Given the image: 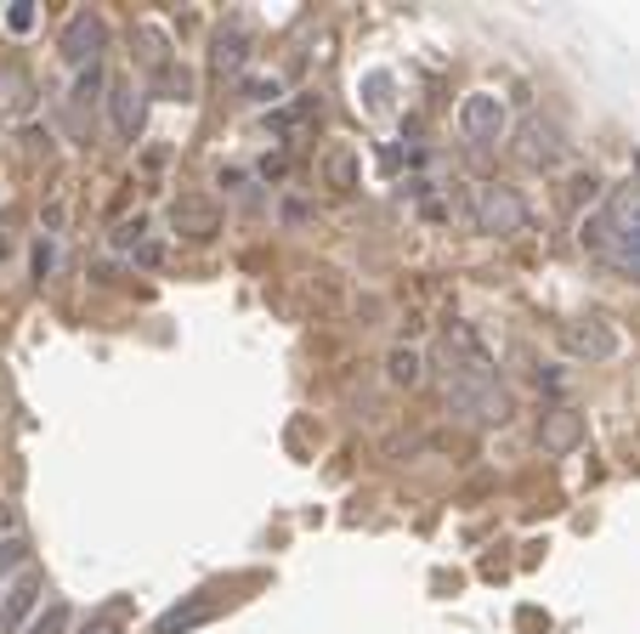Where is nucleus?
Returning a JSON list of instances; mask_svg holds the SVG:
<instances>
[{
  "label": "nucleus",
  "instance_id": "f257e3e1",
  "mask_svg": "<svg viewBox=\"0 0 640 634\" xmlns=\"http://www.w3.org/2000/svg\"><path fill=\"white\" fill-rule=\"evenodd\" d=\"M578 244L589 255H601L607 266L640 277V198L634 193H618L607 210H595L578 221Z\"/></svg>",
  "mask_w": 640,
  "mask_h": 634
},
{
  "label": "nucleus",
  "instance_id": "f03ea898",
  "mask_svg": "<svg viewBox=\"0 0 640 634\" xmlns=\"http://www.w3.org/2000/svg\"><path fill=\"white\" fill-rule=\"evenodd\" d=\"M443 396H448V408L465 419V425H505L516 414L510 403V391L493 380V374H470V369H448L443 380Z\"/></svg>",
  "mask_w": 640,
  "mask_h": 634
},
{
  "label": "nucleus",
  "instance_id": "7ed1b4c3",
  "mask_svg": "<svg viewBox=\"0 0 640 634\" xmlns=\"http://www.w3.org/2000/svg\"><path fill=\"white\" fill-rule=\"evenodd\" d=\"M470 216H476V227L482 232H493V238H516L528 227V198L516 193V187H505V182H482L470 193Z\"/></svg>",
  "mask_w": 640,
  "mask_h": 634
},
{
  "label": "nucleus",
  "instance_id": "20e7f679",
  "mask_svg": "<svg viewBox=\"0 0 640 634\" xmlns=\"http://www.w3.org/2000/svg\"><path fill=\"white\" fill-rule=\"evenodd\" d=\"M516 158H522L528 171H555V165L567 158L562 125H555V119H544V113L522 119V125H516Z\"/></svg>",
  "mask_w": 640,
  "mask_h": 634
},
{
  "label": "nucleus",
  "instance_id": "39448f33",
  "mask_svg": "<svg viewBox=\"0 0 640 634\" xmlns=\"http://www.w3.org/2000/svg\"><path fill=\"white\" fill-rule=\"evenodd\" d=\"M505 125H510L505 97H493V91H470V97L459 102V136H465L470 147H493V142L505 136Z\"/></svg>",
  "mask_w": 640,
  "mask_h": 634
},
{
  "label": "nucleus",
  "instance_id": "423d86ee",
  "mask_svg": "<svg viewBox=\"0 0 640 634\" xmlns=\"http://www.w3.org/2000/svg\"><path fill=\"white\" fill-rule=\"evenodd\" d=\"M562 351L578 357V363H607L618 351V329L607 317H573V324H562Z\"/></svg>",
  "mask_w": 640,
  "mask_h": 634
},
{
  "label": "nucleus",
  "instance_id": "0eeeda50",
  "mask_svg": "<svg viewBox=\"0 0 640 634\" xmlns=\"http://www.w3.org/2000/svg\"><path fill=\"white\" fill-rule=\"evenodd\" d=\"M171 227L182 232V238H216L221 232V210H216V198H205V193H182L176 205H171Z\"/></svg>",
  "mask_w": 640,
  "mask_h": 634
},
{
  "label": "nucleus",
  "instance_id": "6e6552de",
  "mask_svg": "<svg viewBox=\"0 0 640 634\" xmlns=\"http://www.w3.org/2000/svg\"><path fill=\"white\" fill-rule=\"evenodd\" d=\"M57 52H63V63H74V68H97V52H102V23H97L91 12H74V18H68V29H63V40H57Z\"/></svg>",
  "mask_w": 640,
  "mask_h": 634
},
{
  "label": "nucleus",
  "instance_id": "1a4fd4ad",
  "mask_svg": "<svg viewBox=\"0 0 640 634\" xmlns=\"http://www.w3.org/2000/svg\"><path fill=\"white\" fill-rule=\"evenodd\" d=\"M584 442V414L578 408H544V419H539V448L544 453H555V459H562V453H573Z\"/></svg>",
  "mask_w": 640,
  "mask_h": 634
},
{
  "label": "nucleus",
  "instance_id": "9d476101",
  "mask_svg": "<svg viewBox=\"0 0 640 634\" xmlns=\"http://www.w3.org/2000/svg\"><path fill=\"white\" fill-rule=\"evenodd\" d=\"M142 91L131 86V79H119V86H108V113H113V131L126 136V142H137L142 136Z\"/></svg>",
  "mask_w": 640,
  "mask_h": 634
},
{
  "label": "nucleus",
  "instance_id": "9b49d317",
  "mask_svg": "<svg viewBox=\"0 0 640 634\" xmlns=\"http://www.w3.org/2000/svg\"><path fill=\"white\" fill-rule=\"evenodd\" d=\"M317 176H324V187H335V193H357L364 165H357V153L346 142H335V147H324V158H317Z\"/></svg>",
  "mask_w": 640,
  "mask_h": 634
},
{
  "label": "nucleus",
  "instance_id": "f8f14e48",
  "mask_svg": "<svg viewBox=\"0 0 640 634\" xmlns=\"http://www.w3.org/2000/svg\"><path fill=\"white\" fill-rule=\"evenodd\" d=\"M250 46H256V40H250V29H221V34H216V52H210V63H216L221 74H238V68L250 63Z\"/></svg>",
  "mask_w": 640,
  "mask_h": 634
},
{
  "label": "nucleus",
  "instance_id": "ddd939ff",
  "mask_svg": "<svg viewBox=\"0 0 640 634\" xmlns=\"http://www.w3.org/2000/svg\"><path fill=\"white\" fill-rule=\"evenodd\" d=\"M210 612H216V601H210V594H198V601H187V606H171L165 617L153 623V634H187V628L205 623Z\"/></svg>",
  "mask_w": 640,
  "mask_h": 634
},
{
  "label": "nucleus",
  "instance_id": "4468645a",
  "mask_svg": "<svg viewBox=\"0 0 640 634\" xmlns=\"http://www.w3.org/2000/svg\"><path fill=\"white\" fill-rule=\"evenodd\" d=\"M34 606H40V583H34V578L12 583V589H7V601H0V628H18Z\"/></svg>",
  "mask_w": 640,
  "mask_h": 634
},
{
  "label": "nucleus",
  "instance_id": "2eb2a0df",
  "mask_svg": "<svg viewBox=\"0 0 640 634\" xmlns=\"http://www.w3.org/2000/svg\"><path fill=\"white\" fill-rule=\"evenodd\" d=\"M386 380H391V385H420V380H425V357H420L414 346H397V351L386 357Z\"/></svg>",
  "mask_w": 640,
  "mask_h": 634
},
{
  "label": "nucleus",
  "instance_id": "dca6fc26",
  "mask_svg": "<svg viewBox=\"0 0 640 634\" xmlns=\"http://www.w3.org/2000/svg\"><path fill=\"white\" fill-rule=\"evenodd\" d=\"M29 561V544L18 538V533H7V538H0V578H7V572H18Z\"/></svg>",
  "mask_w": 640,
  "mask_h": 634
},
{
  "label": "nucleus",
  "instance_id": "f3484780",
  "mask_svg": "<svg viewBox=\"0 0 640 634\" xmlns=\"http://www.w3.org/2000/svg\"><path fill=\"white\" fill-rule=\"evenodd\" d=\"M63 628H68V606H46L23 634H63Z\"/></svg>",
  "mask_w": 640,
  "mask_h": 634
},
{
  "label": "nucleus",
  "instance_id": "a211bd4d",
  "mask_svg": "<svg viewBox=\"0 0 640 634\" xmlns=\"http://www.w3.org/2000/svg\"><path fill=\"white\" fill-rule=\"evenodd\" d=\"M159 91H171L176 102H187V97H193V79H187V74H176V68L165 63V68H159Z\"/></svg>",
  "mask_w": 640,
  "mask_h": 634
},
{
  "label": "nucleus",
  "instance_id": "6ab92c4d",
  "mask_svg": "<svg viewBox=\"0 0 640 634\" xmlns=\"http://www.w3.org/2000/svg\"><path fill=\"white\" fill-rule=\"evenodd\" d=\"M317 113V102H295V108H278L272 113V131H290V125H301V119H312Z\"/></svg>",
  "mask_w": 640,
  "mask_h": 634
},
{
  "label": "nucleus",
  "instance_id": "aec40b11",
  "mask_svg": "<svg viewBox=\"0 0 640 634\" xmlns=\"http://www.w3.org/2000/svg\"><path fill=\"white\" fill-rule=\"evenodd\" d=\"M52 266H57V250H52V238H40V244H34V277H40V284H46Z\"/></svg>",
  "mask_w": 640,
  "mask_h": 634
},
{
  "label": "nucleus",
  "instance_id": "412c9836",
  "mask_svg": "<svg viewBox=\"0 0 640 634\" xmlns=\"http://www.w3.org/2000/svg\"><path fill=\"white\" fill-rule=\"evenodd\" d=\"M142 232H148V221H142V216H137V221H119L113 244H119V250H131V244H142Z\"/></svg>",
  "mask_w": 640,
  "mask_h": 634
},
{
  "label": "nucleus",
  "instance_id": "4be33fe9",
  "mask_svg": "<svg viewBox=\"0 0 640 634\" xmlns=\"http://www.w3.org/2000/svg\"><path fill=\"white\" fill-rule=\"evenodd\" d=\"M245 97L250 102H278V79H245Z\"/></svg>",
  "mask_w": 640,
  "mask_h": 634
},
{
  "label": "nucleus",
  "instance_id": "5701e85b",
  "mask_svg": "<svg viewBox=\"0 0 640 634\" xmlns=\"http://www.w3.org/2000/svg\"><path fill=\"white\" fill-rule=\"evenodd\" d=\"M595 193H601V176H578V182H573V205H589Z\"/></svg>",
  "mask_w": 640,
  "mask_h": 634
},
{
  "label": "nucleus",
  "instance_id": "b1692460",
  "mask_svg": "<svg viewBox=\"0 0 640 634\" xmlns=\"http://www.w3.org/2000/svg\"><path fill=\"white\" fill-rule=\"evenodd\" d=\"M34 23V7H29V0H18V7H12V29H29Z\"/></svg>",
  "mask_w": 640,
  "mask_h": 634
},
{
  "label": "nucleus",
  "instance_id": "393cba45",
  "mask_svg": "<svg viewBox=\"0 0 640 634\" xmlns=\"http://www.w3.org/2000/svg\"><path fill=\"white\" fill-rule=\"evenodd\" d=\"M79 634H119V623H113V617H97V623H86Z\"/></svg>",
  "mask_w": 640,
  "mask_h": 634
},
{
  "label": "nucleus",
  "instance_id": "a878e982",
  "mask_svg": "<svg viewBox=\"0 0 640 634\" xmlns=\"http://www.w3.org/2000/svg\"><path fill=\"white\" fill-rule=\"evenodd\" d=\"M7 533H12V510H7V504H0V538H7Z\"/></svg>",
  "mask_w": 640,
  "mask_h": 634
},
{
  "label": "nucleus",
  "instance_id": "bb28decb",
  "mask_svg": "<svg viewBox=\"0 0 640 634\" xmlns=\"http://www.w3.org/2000/svg\"><path fill=\"white\" fill-rule=\"evenodd\" d=\"M0 255H7V238H0Z\"/></svg>",
  "mask_w": 640,
  "mask_h": 634
}]
</instances>
